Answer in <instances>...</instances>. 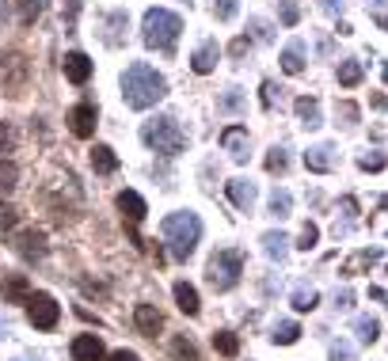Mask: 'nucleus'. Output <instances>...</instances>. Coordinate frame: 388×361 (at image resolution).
Instances as JSON below:
<instances>
[{"mask_svg": "<svg viewBox=\"0 0 388 361\" xmlns=\"http://www.w3.org/2000/svg\"><path fill=\"white\" fill-rule=\"evenodd\" d=\"M122 95H126V107L149 110L168 95V80L152 65H141V61H137V65H129L122 72Z\"/></svg>", "mask_w": 388, "mask_h": 361, "instance_id": "1", "label": "nucleus"}, {"mask_svg": "<svg viewBox=\"0 0 388 361\" xmlns=\"http://www.w3.org/2000/svg\"><path fill=\"white\" fill-rule=\"evenodd\" d=\"M160 228H164V240H168V247H172V259H179V262L191 259L198 240H202L198 213H168Z\"/></svg>", "mask_w": 388, "mask_h": 361, "instance_id": "2", "label": "nucleus"}, {"mask_svg": "<svg viewBox=\"0 0 388 361\" xmlns=\"http://www.w3.org/2000/svg\"><path fill=\"white\" fill-rule=\"evenodd\" d=\"M141 31H145V46H149V50L172 53L179 35H183V19L175 12H168V8H149Z\"/></svg>", "mask_w": 388, "mask_h": 361, "instance_id": "3", "label": "nucleus"}, {"mask_svg": "<svg viewBox=\"0 0 388 361\" xmlns=\"http://www.w3.org/2000/svg\"><path fill=\"white\" fill-rule=\"evenodd\" d=\"M141 141L149 144L152 152H160V156H175V152L187 149V133L179 130V122H175L172 115L145 122V126H141Z\"/></svg>", "mask_w": 388, "mask_h": 361, "instance_id": "4", "label": "nucleus"}, {"mask_svg": "<svg viewBox=\"0 0 388 361\" xmlns=\"http://www.w3.org/2000/svg\"><path fill=\"white\" fill-rule=\"evenodd\" d=\"M240 274H244V255H240L236 247L217 251L213 259H209V267H206V278H209V285H213L217 293H229V289L240 282Z\"/></svg>", "mask_w": 388, "mask_h": 361, "instance_id": "5", "label": "nucleus"}, {"mask_svg": "<svg viewBox=\"0 0 388 361\" xmlns=\"http://www.w3.org/2000/svg\"><path fill=\"white\" fill-rule=\"evenodd\" d=\"M27 76H31V65H27V58H23L19 50H12V53L0 58V84H4L8 95H23Z\"/></svg>", "mask_w": 388, "mask_h": 361, "instance_id": "6", "label": "nucleus"}, {"mask_svg": "<svg viewBox=\"0 0 388 361\" xmlns=\"http://www.w3.org/2000/svg\"><path fill=\"white\" fill-rule=\"evenodd\" d=\"M27 319H31V327H38V331H54V327H58V319H61L58 301H54L50 293H31Z\"/></svg>", "mask_w": 388, "mask_h": 361, "instance_id": "7", "label": "nucleus"}, {"mask_svg": "<svg viewBox=\"0 0 388 361\" xmlns=\"http://www.w3.org/2000/svg\"><path fill=\"white\" fill-rule=\"evenodd\" d=\"M69 130L76 133V137H92L95 133V107L92 103H76V107L69 110Z\"/></svg>", "mask_w": 388, "mask_h": 361, "instance_id": "8", "label": "nucleus"}, {"mask_svg": "<svg viewBox=\"0 0 388 361\" xmlns=\"http://www.w3.org/2000/svg\"><path fill=\"white\" fill-rule=\"evenodd\" d=\"M107 350H103L99 335H76L72 339V361H103Z\"/></svg>", "mask_w": 388, "mask_h": 361, "instance_id": "9", "label": "nucleus"}, {"mask_svg": "<svg viewBox=\"0 0 388 361\" xmlns=\"http://www.w3.org/2000/svg\"><path fill=\"white\" fill-rule=\"evenodd\" d=\"M65 76H69L72 84H88V80H92V61H88V53H80V50L65 53Z\"/></svg>", "mask_w": 388, "mask_h": 361, "instance_id": "10", "label": "nucleus"}, {"mask_svg": "<svg viewBox=\"0 0 388 361\" xmlns=\"http://www.w3.org/2000/svg\"><path fill=\"white\" fill-rule=\"evenodd\" d=\"M217 58H221V46H217L213 38H209V42H202L198 50H194V58H191V69L198 72V76H206V72H213Z\"/></svg>", "mask_w": 388, "mask_h": 361, "instance_id": "11", "label": "nucleus"}, {"mask_svg": "<svg viewBox=\"0 0 388 361\" xmlns=\"http://www.w3.org/2000/svg\"><path fill=\"white\" fill-rule=\"evenodd\" d=\"M293 110H297V118H301L305 130H320V126H323V118H320V103L312 99V95H301V99L293 103Z\"/></svg>", "mask_w": 388, "mask_h": 361, "instance_id": "12", "label": "nucleus"}, {"mask_svg": "<svg viewBox=\"0 0 388 361\" xmlns=\"http://www.w3.org/2000/svg\"><path fill=\"white\" fill-rule=\"evenodd\" d=\"M221 144H225V152H232V160H244L248 156V130L244 126H229L221 133Z\"/></svg>", "mask_w": 388, "mask_h": 361, "instance_id": "13", "label": "nucleus"}, {"mask_svg": "<svg viewBox=\"0 0 388 361\" xmlns=\"http://www.w3.org/2000/svg\"><path fill=\"white\" fill-rule=\"evenodd\" d=\"M305 164H309V171H331L335 167V149L331 144H316V149L305 152Z\"/></svg>", "mask_w": 388, "mask_h": 361, "instance_id": "14", "label": "nucleus"}, {"mask_svg": "<svg viewBox=\"0 0 388 361\" xmlns=\"http://www.w3.org/2000/svg\"><path fill=\"white\" fill-rule=\"evenodd\" d=\"M134 319H137V327H141L145 335H156L160 327H164V316L156 312V304H137Z\"/></svg>", "mask_w": 388, "mask_h": 361, "instance_id": "15", "label": "nucleus"}, {"mask_svg": "<svg viewBox=\"0 0 388 361\" xmlns=\"http://www.w3.org/2000/svg\"><path fill=\"white\" fill-rule=\"evenodd\" d=\"M31 301V285L23 274H12L4 282V304H27Z\"/></svg>", "mask_w": 388, "mask_h": 361, "instance_id": "16", "label": "nucleus"}, {"mask_svg": "<svg viewBox=\"0 0 388 361\" xmlns=\"http://www.w3.org/2000/svg\"><path fill=\"white\" fill-rule=\"evenodd\" d=\"M118 210H122V213H126L134 224L141 221L145 213H149V210H145V198L137 194V190H122V194H118Z\"/></svg>", "mask_w": 388, "mask_h": 361, "instance_id": "17", "label": "nucleus"}, {"mask_svg": "<svg viewBox=\"0 0 388 361\" xmlns=\"http://www.w3.org/2000/svg\"><path fill=\"white\" fill-rule=\"evenodd\" d=\"M229 198H232V205H236V210H252L255 187H252L248 179H232V183H229Z\"/></svg>", "mask_w": 388, "mask_h": 361, "instance_id": "18", "label": "nucleus"}, {"mask_svg": "<svg viewBox=\"0 0 388 361\" xmlns=\"http://www.w3.org/2000/svg\"><path fill=\"white\" fill-rule=\"evenodd\" d=\"M175 304H179V312H187V316H198V289L187 285V282H175Z\"/></svg>", "mask_w": 388, "mask_h": 361, "instance_id": "19", "label": "nucleus"}, {"mask_svg": "<svg viewBox=\"0 0 388 361\" xmlns=\"http://www.w3.org/2000/svg\"><path fill=\"white\" fill-rule=\"evenodd\" d=\"M92 167L99 175H111L118 167V156H115V149H107V144H95L92 149Z\"/></svg>", "mask_w": 388, "mask_h": 361, "instance_id": "20", "label": "nucleus"}, {"mask_svg": "<svg viewBox=\"0 0 388 361\" xmlns=\"http://www.w3.org/2000/svg\"><path fill=\"white\" fill-rule=\"evenodd\" d=\"M282 69H286L289 76H297V72L305 69V46L301 42H289L286 50H282Z\"/></svg>", "mask_w": 388, "mask_h": 361, "instance_id": "21", "label": "nucleus"}, {"mask_svg": "<svg viewBox=\"0 0 388 361\" xmlns=\"http://www.w3.org/2000/svg\"><path fill=\"white\" fill-rule=\"evenodd\" d=\"M263 251L270 255V259L282 262V259L289 255V240L282 236V232H266V236H263Z\"/></svg>", "mask_w": 388, "mask_h": 361, "instance_id": "22", "label": "nucleus"}, {"mask_svg": "<svg viewBox=\"0 0 388 361\" xmlns=\"http://www.w3.org/2000/svg\"><path fill=\"white\" fill-rule=\"evenodd\" d=\"M354 331H358L362 342H377V335H381V324H377L373 316H358V319H354Z\"/></svg>", "mask_w": 388, "mask_h": 361, "instance_id": "23", "label": "nucleus"}, {"mask_svg": "<svg viewBox=\"0 0 388 361\" xmlns=\"http://www.w3.org/2000/svg\"><path fill=\"white\" fill-rule=\"evenodd\" d=\"M339 84H343V87L362 84V65H358V61H343V65H339Z\"/></svg>", "mask_w": 388, "mask_h": 361, "instance_id": "24", "label": "nucleus"}, {"mask_svg": "<svg viewBox=\"0 0 388 361\" xmlns=\"http://www.w3.org/2000/svg\"><path fill=\"white\" fill-rule=\"evenodd\" d=\"M19 251L27 255V259H31V255H42L46 251V247H42V232H23V236H19Z\"/></svg>", "mask_w": 388, "mask_h": 361, "instance_id": "25", "label": "nucleus"}, {"mask_svg": "<svg viewBox=\"0 0 388 361\" xmlns=\"http://www.w3.org/2000/svg\"><path fill=\"white\" fill-rule=\"evenodd\" d=\"M213 346L221 350L225 358H236L240 342H236V335H229V331H217V335H213Z\"/></svg>", "mask_w": 388, "mask_h": 361, "instance_id": "26", "label": "nucleus"}, {"mask_svg": "<svg viewBox=\"0 0 388 361\" xmlns=\"http://www.w3.org/2000/svg\"><path fill=\"white\" fill-rule=\"evenodd\" d=\"M289 205H293L289 190H274V194H270V213L274 217H289Z\"/></svg>", "mask_w": 388, "mask_h": 361, "instance_id": "27", "label": "nucleus"}, {"mask_svg": "<svg viewBox=\"0 0 388 361\" xmlns=\"http://www.w3.org/2000/svg\"><path fill=\"white\" fill-rule=\"evenodd\" d=\"M316 301H320L316 289H297V293H293V308L297 312H312V308H316Z\"/></svg>", "mask_w": 388, "mask_h": 361, "instance_id": "28", "label": "nucleus"}, {"mask_svg": "<svg viewBox=\"0 0 388 361\" xmlns=\"http://www.w3.org/2000/svg\"><path fill=\"white\" fill-rule=\"evenodd\" d=\"M297 335H301V327H297V324H278V327H274V342H282V346L297 342Z\"/></svg>", "mask_w": 388, "mask_h": 361, "instance_id": "29", "label": "nucleus"}, {"mask_svg": "<svg viewBox=\"0 0 388 361\" xmlns=\"http://www.w3.org/2000/svg\"><path fill=\"white\" fill-rule=\"evenodd\" d=\"M172 354L179 361H198V350H194V342H187V339H172Z\"/></svg>", "mask_w": 388, "mask_h": 361, "instance_id": "30", "label": "nucleus"}, {"mask_svg": "<svg viewBox=\"0 0 388 361\" xmlns=\"http://www.w3.org/2000/svg\"><path fill=\"white\" fill-rule=\"evenodd\" d=\"M15 179H19L15 164H12V160H4V164H0V190H12V187H15Z\"/></svg>", "mask_w": 388, "mask_h": 361, "instance_id": "31", "label": "nucleus"}, {"mask_svg": "<svg viewBox=\"0 0 388 361\" xmlns=\"http://www.w3.org/2000/svg\"><path fill=\"white\" fill-rule=\"evenodd\" d=\"M217 107H221V110H229V115H232V110H240V107H244V95H240L236 87H229V92L221 95V103H217Z\"/></svg>", "mask_w": 388, "mask_h": 361, "instance_id": "32", "label": "nucleus"}, {"mask_svg": "<svg viewBox=\"0 0 388 361\" xmlns=\"http://www.w3.org/2000/svg\"><path fill=\"white\" fill-rule=\"evenodd\" d=\"M286 167H289L286 149H270V156H266V171H286Z\"/></svg>", "mask_w": 388, "mask_h": 361, "instance_id": "33", "label": "nucleus"}, {"mask_svg": "<svg viewBox=\"0 0 388 361\" xmlns=\"http://www.w3.org/2000/svg\"><path fill=\"white\" fill-rule=\"evenodd\" d=\"M236 0H213V15H217V19H221V23H229L232 19V15H236Z\"/></svg>", "mask_w": 388, "mask_h": 361, "instance_id": "34", "label": "nucleus"}, {"mask_svg": "<svg viewBox=\"0 0 388 361\" xmlns=\"http://www.w3.org/2000/svg\"><path fill=\"white\" fill-rule=\"evenodd\" d=\"M316 240H320V228H316V224H305V228H301V244H297V247H301V251H312Z\"/></svg>", "mask_w": 388, "mask_h": 361, "instance_id": "35", "label": "nucleus"}, {"mask_svg": "<svg viewBox=\"0 0 388 361\" xmlns=\"http://www.w3.org/2000/svg\"><path fill=\"white\" fill-rule=\"evenodd\" d=\"M278 12H282V23H286V27H293V23L301 19V8H297L293 0H282V8H278Z\"/></svg>", "mask_w": 388, "mask_h": 361, "instance_id": "36", "label": "nucleus"}, {"mask_svg": "<svg viewBox=\"0 0 388 361\" xmlns=\"http://www.w3.org/2000/svg\"><path fill=\"white\" fill-rule=\"evenodd\" d=\"M331 361H354L350 342H331Z\"/></svg>", "mask_w": 388, "mask_h": 361, "instance_id": "37", "label": "nucleus"}, {"mask_svg": "<svg viewBox=\"0 0 388 361\" xmlns=\"http://www.w3.org/2000/svg\"><path fill=\"white\" fill-rule=\"evenodd\" d=\"M38 12H42V4H38V0H23V4H19V19L23 23H31Z\"/></svg>", "mask_w": 388, "mask_h": 361, "instance_id": "38", "label": "nucleus"}, {"mask_svg": "<svg viewBox=\"0 0 388 361\" xmlns=\"http://www.w3.org/2000/svg\"><path fill=\"white\" fill-rule=\"evenodd\" d=\"M15 224V210L12 205H0V232H8Z\"/></svg>", "mask_w": 388, "mask_h": 361, "instance_id": "39", "label": "nucleus"}, {"mask_svg": "<svg viewBox=\"0 0 388 361\" xmlns=\"http://www.w3.org/2000/svg\"><path fill=\"white\" fill-rule=\"evenodd\" d=\"M252 31H255V38H259V42H270V27H266L263 19H252Z\"/></svg>", "mask_w": 388, "mask_h": 361, "instance_id": "40", "label": "nucleus"}, {"mask_svg": "<svg viewBox=\"0 0 388 361\" xmlns=\"http://www.w3.org/2000/svg\"><path fill=\"white\" fill-rule=\"evenodd\" d=\"M248 46H252L248 38H236V42L229 46V53H232V58H244V53H248Z\"/></svg>", "mask_w": 388, "mask_h": 361, "instance_id": "41", "label": "nucleus"}, {"mask_svg": "<svg viewBox=\"0 0 388 361\" xmlns=\"http://www.w3.org/2000/svg\"><path fill=\"white\" fill-rule=\"evenodd\" d=\"M12 144H15V133L8 130V126H0V152H4V149H12Z\"/></svg>", "mask_w": 388, "mask_h": 361, "instance_id": "42", "label": "nucleus"}, {"mask_svg": "<svg viewBox=\"0 0 388 361\" xmlns=\"http://www.w3.org/2000/svg\"><path fill=\"white\" fill-rule=\"evenodd\" d=\"M107 361H141V358H137L134 350H115V354H111Z\"/></svg>", "mask_w": 388, "mask_h": 361, "instance_id": "43", "label": "nucleus"}, {"mask_svg": "<svg viewBox=\"0 0 388 361\" xmlns=\"http://www.w3.org/2000/svg\"><path fill=\"white\" fill-rule=\"evenodd\" d=\"M339 115H343V118H350V122H354V118H358V107H354V103H339Z\"/></svg>", "mask_w": 388, "mask_h": 361, "instance_id": "44", "label": "nucleus"}, {"mask_svg": "<svg viewBox=\"0 0 388 361\" xmlns=\"http://www.w3.org/2000/svg\"><path fill=\"white\" fill-rule=\"evenodd\" d=\"M381 164H385L381 156H362V167H373V171H377V167H381Z\"/></svg>", "mask_w": 388, "mask_h": 361, "instance_id": "45", "label": "nucleus"}, {"mask_svg": "<svg viewBox=\"0 0 388 361\" xmlns=\"http://www.w3.org/2000/svg\"><path fill=\"white\" fill-rule=\"evenodd\" d=\"M0 19H4V4H0Z\"/></svg>", "mask_w": 388, "mask_h": 361, "instance_id": "46", "label": "nucleus"}]
</instances>
